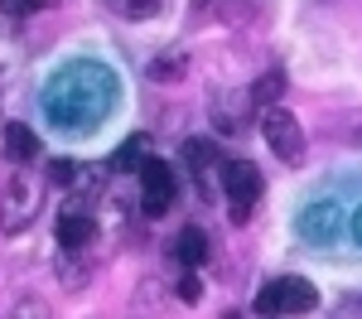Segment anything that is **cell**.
Segmentation results:
<instances>
[{
  "mask_svg": "<svg viewBox=\"0 0 362 319\" xmlns=\"http://www.w3.org/2000/svg\"><path fill=\"white\" fill-rule=\"evenodd\" d=\"M44 184L49 179H39V174H15L5 184V194H0V232L5 237H20L34 223V213L44 208Z\"/></svg>",
  "mask_w": 362,
  "mask_h": 319,
  "instance_id": "cell-1",
  "label": "cell"
},
{
  "mask_svg": "<svg viewBox=\"0 0 362 319\" xmlns=\"http://www.w3.org/2000/svg\"><path fill=\"white\" fill-rule=\"evenodd\" d=\"M309 310H319V290L300 281V276H280L271 286L256 295V315L276 319V315H309Z\"/></svg>",
  "mask_w": 362,
  "mask_h": 319,
  "instance_id": "cell-2",
  "label": "cell"
},
{
  "mask_svg": "<svg viewBox=\"0 0 362 319\" xmlns=\"http://www.w3.org/2000/svg\"><path fill=\"white\" fill-rule=\"evenodd\" d=\"M223 199L232 208V223H247L251 218V203L261 199V170L251 160H232L223 170Z\"/></svg>",
  "mask_w": 362,
  "mask_h": 319,
  "instance_id": "cell-3",
  "label": "cell"
},
{
  "mask_svg": "<svg viewBox=\"0 0 362 319\" xmlns=\"http://www.w3.org/2000/svg\"><path fill=\"white\" fill-rule=\"evenodd\" d=\"M174 194H179L174 170H169L165 160H145V165H140V213H145V218H165Z\"/></svg>",
  "mask_w": 362,
  "mask_h": 319,
  "instance_id": "cell-4",
  "label": "cell"
},
{
  "mask_svg": "<svg viewBox=\"0 0 362 319\" xmlns=\"http://www.w3.org/2000/svg\"><path fill=\"white\" fill-rule=\"evenodd\" d=\"M261 131H266V141H271V150H276V160L300 165V155H305V131H300V121L285 112V107L261 112Z\"/></svg>",
  "mask_w": 362,
  "mask_h": 319,
  "instance_id": "cell-5",
  "label": "cell"
},
{
  "mask_svg": "<svg viewBox=\"0 0 362 319\" xmlns=\"http://www.w3.org/2000/svg\"><path fill=\"white\" fill-rule=\"evenodd\" d=\"M184 160H189V170H194V179H198V194H203V199H218V179H223V170H227L218 145L194 136V141H184Z\"/></svg>",
  "mask_w": 362,
  "mask_h": 319,
  "instance_id": "cell-6",
  "label": "cell"
},
{
  "mask_svg": "<svg viewBox=\"0 0 362 319\" xmlns=\"http://www.w3.org/2000/svg\"><path fill=\"white\" fill-rule=\"evenodd\" d=\"M54 237L63 252H87L92 237H97V218L87 213L83 203H63V213H58V223H54Z\"/></svg>",
  "mask_w": 362,
  "mask_h": 319,
  "instance_id": "cell-7",
  "label": "cell"
},
{
  "mask_svg": "<svg viewBox=\"0 0 362 319\" xmlns=\"http://www.w3.org/2000/svg\"><path fill=\"white\" fill-rule=\"evenodd\" d=\"M5 155H10L15 165H29V160L39 155V136L29 131L25 121H10V126H5Z\"/></svg>",
  "mask_w": 362,
  "mask_h": 319,
  "instance_id": "cell-8",
  "label": "cell"
},
{
  "mask_svg": "<svg viewBox=\"0 0 362 319\" xmlns=\"http://www.w3.org/2000/svg\"><path fill=\"white\" fill-rule=\"evenodd\" d=\"M174 257H179L184 271L203 266V261H208V237H203V228H184L179 232V237H174Z\"/></svg>",
  "mask_w": 362,
  "mask_h": 319,
  "instance_id": "cell-9",
  "label": "cell"
},
{
  "mask_svg": "<svg viewBox=\"0 0 362 319\" xmlns=\"http://www.w3.org/2000/svg\"><path fill=\"white\" fill-rule=\"evenodd\" d=\"M338 228V208H329V203H314L305 218H300V232H305L309 242H329Z\"/></svg>",
  "mask_w": 362,
  "mask_h": 319,
  "instance_id": "cell-10",
  "label": "cell"
},
{
  "mask_svg": "<svg viewBox=\"0 0 362 319\" xmlns=\"http://www.w3.org/2000/svg\"><path fill=\"white\" fill-rule=\"evenodd\" d=\"M140 165H145V136H131V141L112 155V170L116 174H140Z\"/></svg>",
  "mask_w": 362,
  "mask_h": 319,
  "instance_id": "cell-11",
  "label": "cell"
},
{
  "mask_svg": "<svg viewBox=\"0 0 362 319\" xmlns=\"http://www.w3.org/2000/svg\"><path fill=\"white\" fill-rule=\"evenodd\" d=\"M87 271H92V257L87 252H63V261H58V281L63 286H83Z\"/></svg>",
  "mask_w": 362,
  "mask_h": 319,
  "instance_id": "cell-12",
  "label": "cell"
},
{
  "mask_svg": "<svg viewBox=\"0 0 362 319\" xmlns=\"http://www.w3.org/2000/svg\"><path fill=\"white\" fill-rule=\"evenodd\" d=\"M280 92H285V73H280V68H271L266 78H256V87H251L256 107H266V112H271V107L280 102Z\"/></svg>",
  "mask_w": 362,
  "mask_h": 319,
  "instance_id": "cell-13",
  "label": "cell"
},
{
  "mask_svg": "<svg viewBox=\"0 0 362 319\" xmlns=\"http://www.w3.org/2000/svg\"><path fill=\"white\" fill-rule=\"evenodd\" d=\"M179 73H184V58L179 54H160L155 63H150V78H155V83H174Z\"/></svg>",
  "mask_w": 362,
  "mask_h": 319,
  "instance_id": "cell-14",
  "label": "cell"
},
{
  "mask_svg": "<svg viewBox=\"0 0 362 319\" xmlns=\"http://www.w3.org/2000/svg\"><path fill=\"white\" fill-rule=\"evenodd\" d=\"M5 319H49V300H39V295H25V300H15V310Z\"/></svg>",
  "mask_w": 362,
  "mask_h": 319,
  "instance_id": "cell-15",
  "label": "cell"
},
{
  "mask_svg": "<svg viewBox=\"0 0 362 319\" xmlns=\"http://www.w3.org/2000/svg\"><path fill=\"white\" fill-rule=\"evenodd\" d=\"M112 10H121V15H131V20H140V15H155L160 10V0H107Z\"/></svg>",
  "mask_w": 362,
  "mask_h": 319,
  "instance_id": "cell-16",
  "label": "cell"
},
{
  "mask_svg": "<svg viewBox=\"0 0 362 319\" xmlns=\"http://www.w3.org/2000/svg\"><path fill=\"white\" fill-rule=\"evenodd\" d=\"M179 300H184V305H198V300H203V286H198L194 271H184V276H179Z\"/></svg>",
  "mask_w": 362,
  "mask_h": 319,
  "instance_id": "cell-17",
  "label": "cell"
},
{
  "mask_svg": "<svg viewBox=\"0 0 362 319\" xmlns=\"http://www.w3.org/2000/svg\"><path fill=\"white\" fill-rule=\"evenodd\" d=\"M73 174H78L73 160H49V179H54V184H73Z\"/></svg>",
  "mask_w": 362,
  "mask_h": 319,
  "instance_id": "cell-18",
  "label": "cell"
},
{
  "mask_svg": "<svg viewBox=\"0 0 362 319\" xmlns=\"http://www.w3.org/2000/svg\"><path fill=\"white\" fill-rule=\"evenodd\" d=\"M334 319H362V295H353V300H348V305H343Z\"/></svg>",
  "mask_w": 362,
  "mask_h": 319,
  "instance_id": "cell-19",
  "label": "cell"
},
{
  "mask_svg": "<svg viewBox=\"0 0 362 319\" xmlns=\"http://www.w3.org/2000/svg\"><path fill=\"white\" fill-rule=\"evenodd\" d=\"M353 237H358V247H362V208H358V218H353Z\"/></svg>",
  "mask_w": 362,
  "mask_h": 319,
  "instance_id": "cell-20",
  "label": "cell"
},
{
  "mask_svg": "<svg viewBox=\"0 0 362 319\" xmlns=\"http://www.w3.org/2000/svg\"><path fill=\"white\" fill-rule=\"evenodd\" d=\"M223 319H242V315H237V310H227V315H223Z\"/></svg>",
  "mask_w": 362,
  "mask_h": 319,
  "instance_id": "cell-21",
  "label": "cell"
},
{
  "mask_svg": "<svg viewBox=\"0 0 362 319\" xmlns=\"http://www.w3.org/2000/svg\"><path fill=\"white\" fill-rule=\"evenodd\" d=\"M198 5H208V0H198Z\"/></svg>",
  "mask_w": 362,
  "mask_h": 319,
  "instance_id": "cell-22",
  "label": "cell"
}]
</instances>
